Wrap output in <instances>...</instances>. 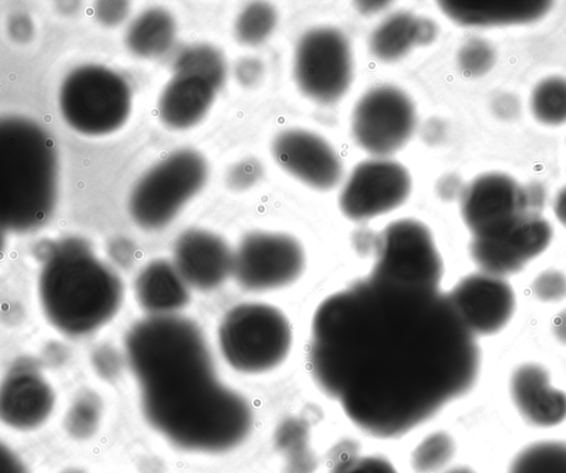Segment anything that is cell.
<instances>
[{
	"instance_id": "6da1fadb",
	"label": "cell",
	"mask_w": 566,
	"mask_h": 473,
	"mask_svg": "<svg viewBox=\"0 0 566 473\" xmlns=\"http://www.w3.org/2000/svg\"><path fill=\"white\" fill-rule=\"evenodd\" d=\"M307 359L319 390L379 439L407 434L465 395L481 360L448 294L371 274L318 304Z\"/></svg>"
},
{
	"instance_id": "7a4b0ae2",
	"label": "cell",
	"mask_w": 566,
	"mask_h": 473,
	"mask_svg": "<svg viewBox=\"0 0 566 473\" xmlns=\"http://www.w3.org/2000/svg\"><path fill=\"white\" fill-rule=\"evenodd\" d=\"M125 351L143 418L167 448L211 459L249 439L252 408L220 379L195 323L174 315L143 319L127 333Z\"/></svg>"
},
{
	"instance_id": "3957f363",
	"label": "cell",
	"mask_w": 566,
	"mask_h": 473,
	"mask_svg": "<svg viewBox=\"0 0 566 473\" xmlns=\"http://www.w3.org/2000/svg\"><path fill=\"white\" fill-rule=\"evenodd\" d=\"M39 293L46 318L69 336L99 328L117 312L122 282L78 238L50 243L44 249Z\"/></svg>"
},
{
	"instance_id": "277c9868",
	"label": "cell",
	"mask_w": 566,
	"mask_h": 473,
	"mask_svg": "<svg viewBox=\"0 0 566 473\" xmlns=\"http://www.w3.org/2000/svg\"><path fill=\"white\" fill-rule=\"evenodd\" d=\"M53 140L36 123L9 116L0 123V220L15 232L50 218L56 199Z\"/></svg>"
},
{
	"instance_id": "5b68a950",
	"label": "cell",
	"mask_w": 566,
	"mask_h": 473,
	"mask_svg": "<svg viewBox=\"0 0 566 473\" xmlns=\"http://www.w3.org/2000/svg\"><path fill=\"white\" fill-rule=\"evenodd\" d=\"M218 339L230 368L243 375H261L277 368L289 357L293 332L289 318L276 306L248 302L227 312Z\"/></svg>"
},
{
	"instance_id": "8992f818",
	"label": "cell",
	"mask_w": 566,
	"mask_h": 473,
	"mask_svg": "<svg viewBox=\"0 0 566 473\" xmlns=\"http://www.w3.org/2000/svg\"><path fill=\"white\" fill-rule=\"evenodd\" d=\"M59 104L63 118L75 130L98 136L118 129L132 105L130 90L116 72L95 64L71 71L62 82Z\"/></svg>"
},
{
	"instance_id": "52a82bcc",
	"label": "cell",
	"mask_w": 566,
	"mask_h": 473,
	"mask_svg": "<svg viewBox=\"0 0 566 473\" xmlns=\"http://www.w3.org/2000/svg\"><path fill=\"white\" fill-rule=\"evenodd\" d=\"M203 157L192 149L177 150L151 167L135 185L129 212L142 228L154 230L169 223L203 186Z\"/></svg>"
},
{
	"instance_id": "ba28073f",
	"label": "cell",
	"mask_w": 566,
	"mask_h": 473,
	"mask_svg": "<svg viewBox=\"0 0 566 473\" xmlns=\"http://www.w3.org/2000/svg\"><path fill=\"white\" fill-rule=\"evenodd\" d=\"M544 201L541 185L522 186L507 175L492 172L475 178L463 188L460 208L473 238H490L539 214Z\"/></svg>"
},
{
	"instance_id": "9c48e42d",
	"label": "cell",
	"mask_w": 566,
	"mask_h": 473,
	"mask_svg": "<svg viewBox=\"0 0 566 473\" xmlns=\"http://www.w3.org/2000/svg\"><path fill=\"white\" fill-rule=\"evenodd\" d=\"M369 274L439 288L443 263L428 227L415 219L389 223L376 239V259Z\"/></svg>"
},
{
	"instance_id": "30bf717a",
	"label": "cell",
	"mask_w": 566,
	"mask_h": 473,
	"mask_svg": "<svg viewBox=\"0 0 566 473\" xmlns=\"http://www.w3.org/2000/svg\"><path fill=\"white\" fill-rule=\"evenodd\" d=\"M302 244L281 232L255 231L247 234L233 254L232 274L250 292H271L297 282L305 272Z\"/></svg>"
},
{
	"instance_id": "8fae6325",
	"label": "cell",
	"mask_w": 566,
	"mask_h": 473,
	"mask_svg": "<svg viewBox=\"0 0 566 473\" xmlns=\"http://www.w3.org/2000/svg\"><path fill=\"white\" fill-rule=\"evenodd\" d=\"M353 73L352 52L343 32L314 28L302 35L294 53L300 90L318 103L336 102L347 91Z\"/></svg>"
},
{
	"instance_id": "7c38bea8",
	"label": "cell",
	"mask_w": 566,
	"mask_h": 473,
	"mask_svg": "<svg viewBox=\"0 0 566 473\" xmlns=\"http://www.w3.org/2000/svg\"><path fill=\"white\" fill-rule=\"evenodd\" d=\"M415 126L416 111L411 99L389 85L365 93L357 102L352 118L357 144L378 157L391 155L402 147Z\"/></svg>"
},
{
	"instance_id": "4fadbf2b",
	"label": "cell",
	"mask_w": 566,
	"mask_h": 473,
	"mask_svg": "<svg viewBox=\"0 0 566 473\" xmlns=\"http://www.w3.org/2000/svg\"><path fill=\"white\" fill-rule=\"evenodd\" d=\"M411 191L407 169L389 159H369L358 164L339 195V208L345 217L364 221L400 207Z\"/></svg>"
},
{
	"instance_id": "5bb4252c",
	"label": "cell",
	"mask_w": 566,
	"mask_h": 473,
	"mask_svg": "<svg viewBox=\"0 0 566 473\" xmlns=\"http://www.w3.org/2000/svg\"><path fill=\"white\" fill-rule=\"evenodd\" d=\"M55 401L54 388L40 366L29 359L18 360L1 382V422L14 433H33L46 424Z\"/></svg>"
},
{
	"instance_id": "9a60e30c",
	"label": "cell",
	"mask_w": 566,
	"mask_h": 473,
	"mask_svg": "<svg viewBox=\"0 0 566 473\" xmlns=\"http://www.w3.org/2000/svg\"><path fill=\"white\" fill-rule=\"evenodd\" d=\"M548 221L534 214L510 231L490 238H472L470 254L481 272L503 277L521 271L549 244Z\"/></svg>"
},
{
	"instance_id": "2e32d148",
	"label": "cell",
	"mask_w": 566,
	"mask_h": 473,
	"mask_svg": "<svg viewBox=\"0 0 566 473\" xmlns=\"http://www.w3.org/2000/svg\"><path fill=\"white\" fill-rule=\"evenodd\" d=\"M448 296L475 336L501 330L514 313L515 297L511 285L503 277L484 272L462 277Z\"/></svg>"
},
{
	"instance_id": "e0dca14e",
	"label": "cell",
	"mask_w": 566,
	"mask_h": 473,
	"mask_svg": "<svg viewBox=\"0 0 566 473\" xmlns=\"http://www.w3.org/2000/svg\"><path fill=\"white\" fill-rule=\"evenodd\" d=\"M272 153L276 162L290 175L317 190L334 188L342 176V164L323 139L307 130L289 129L273 140Z\"/></svg>"
},
{
	"instance_id": "ac0fdd59",
	"label": "cell",
	"mask_w": 566,
	"mask_h": 473,
	"mask_svg": "<svg viewBox=\"0 0 566 473\" xmlns=\"http://www.w3.org/2000/svg\"><path fill=\"white\" fill-rule=\"evenodd\" d=\"M233 254L220 236L197 229L185 231L174 249L180 275L187 284L202 291L219 286L232 274Z\"/></svg>"
},
{
	"instance_id": "d6986e66",
	"label": "cell",
	"mask_w": 566,
	"mask_h": 473,
	"mask_svg": "<svg viewBox=\"0 0 566 473\" xmlns=\"http://www.w3.org/2000/svg\"><path fill=\"white\" fill-rule=\"evenodd\" d=\"M510 393L520 414L533 425L554 427L566 419V393L552 386L547 370L538 364L514 369Z\"/></svg>"
},
{
	"instance_id": "ffe728a7",
	"label": "cell",
	"mask_w": 566,
	"mask_h": 473,
	"mask_svg": "<svg viewBox=\"0 0 566 473\" xmlns=\"http://www.w3.org/2000/svg\"><path fill=\"white\" fill-rule=\"evenodd\" d=\"M549 1H440L441 10L454 22L470 27L527 23L543 17Z\"/></svg>"
},
{
	"instance_id": "44dd1931",
	"label": "cell",
	"mask_w": 566,
	"mask_h": 473,
	"mask_svg": "<svg viewBox=\"0 0 566 473\" xmlns=\"http://www.w3.org/2000/svg\"><path fill=\"white\" fill-rule=\"evenodd\" d=\"M216 91L203 78L175 74L159 99L161 120L175 129L193 126L210 108Z\"/></svg>"
},
{
	"instance_id": "7402d4cb",
	"label": "cell",
	"mask_w": 566,
	"mask_h": 473,
	"mask_svg": "<svg viewBox=\"0 0 566 473\" xmlns=\"http://www.w3.org/2000/svg\"><path fill=\"white\" fill-rule=\"evenodd\" d=\"M135 292L140 306L154 316L170 315L189 298L186 281L165 260L153 261L140 271Z\"/></svg>"
},
{
	"instance_id": "603a6c76",
	"label": "cell",
	"mask_w": 566,
	"mask_h": 473,
	"mask_svg": "<svg viewBox=\"0 0 566 473\" xmlns=\"http://www.w3.org/2000/svg\"><path fill=\"white\" fill-rule=\"evenodd\" d=\"M176 24L172 17L159 8L139 14L129 25L126 43L132 52L143 57L165 53L174 42Z\"/></svg>"
},
{
	"instance_id": "cb8c5ba5",
	"label": "cell",
	"mask_w": 566,
	"mask_h": 473,
	"mask_svg": "<svg viewBox=\"0 0 566 473\" xmlns=\"http://www.w3.org/2000/svg\"><path fill=\"white\" fill-rule=\"evenodd\" d=\"M419 17L409 12H396L386 18L371 33L369 49L382 61L403 56L418 45Z\"/></svg>"
},
{
	"instance_id": "d4e9b609",
	"label": "cell",
	"mask_w": 566,
	"mask_h": 473,
	"mask_svg": "<svg viewBox=\"0 0 566 473\" xmlns=\"http://www.w3.org/2000/svg\"><path fill=\"white\" fill-rule=\"evenodd\" d=\"M103 402L92 390L78 392L70 403L63 421L66 437L77 444L92 441L98 434L103 421Z\"/></svg>"
},
{
	"instance_id": "484cf974",
	"label": "cell",
	"mask_w": 566,
	"mask_h": 473,
	"mask_svg": "<svg viewBox=\"0 0 566 473\" xmlns=\"http://www.w3.org/2000/svg\"><path fill=\"white\" fill-rule=\"evenodd\" d=\"M507 473H566V442L538 441L521 450Z\"/></svg>"
},
{
	"instance_id": "4316f807",
	"label": "cell",
	"mask_w": 566,
	"mask_h": 473,
	"mask_svg": "<svg viewBox=\"0 0 566 473\" xmlns=\"http://www.w3.org/2000/svg\"><path fill=\"white\" fill-rule=\"evenodd\" d=\"M175 74L192 75L206 80L217 90L226 78V63L221 53L206 44L185 49L174 65Z\"/></svg>"
},
{
	"instance_id": "83f0119b",
	"label": "cell",
	"mask_w": 566,
	"mask_h": 473,
	"mask_svg": "<svg viewBox=\"0 0 566 473\" xmlns=\"http://www.w3.org/2000/svg\"><path fill=\"white\" fill-rule=\"evenodd\" d=\"M455 442L444 431L426 435L412 450L411 467L416 473H438L453 459Z\"/></svg>"
},
{
	"instance_id": "f1b7e54d",
	"label": "cell",
	"mask_w": 566,
	"mask_h": 473,
	"mask_svg": "<svg viewBox=\"0 0 566 473\" xmlns=\"http://www.w3.org/2000/svg\"><path fill=\"white\" fill-rule=\"evenodd\" d=\"M531 106L535 117L548 125L566 122V80L549 77L533 91Z\"/></svg>"
},
{
	"instance_id": "f546056e",
	"label": "cell",
	"mask_w": 566,
	"mask_h": 473,
	"mask_svg": "<svg viewBox=\"0 0 566 473\" xmlns=\"http://www.w3.org/2000/svg\"><path fill=\"white\" fill-rule=\"evenodd\" d=\"M277 15L274 8L265 2L248 4L235 21L237 39L248 45L263 42L273 31Z\"/></svg>"
},
{
	"instance_id": "4dcf8cb0",
	"label": "cell",
	"mask_w": 566,
	"mask_h": 473,
	"mask_svg": "<svg viewBox=\"0 0 566 473\" xmlns=\"http://www.w3.org/2000/svg\"><path fill=\"white\" fill-rule=\"evenodd\" d=\"M494 61L493 48L481 39L468 40L458 54L459 66L468 76H480L486 73Z\"/></svg>"
},
{
	"instance_id": "1f68e13d",
	"label": "cell",
	"mask_w": 566,
	"mask_h": 473,
	"mask_svg": "<svg viewBox=\"0 0 566 473\" xmlns=\"http://www.w3.org/2000/svg\"><path fill=\"white\" fill-rule=\"evenodd\" d=\"M534 295L543 302H558L566 297V276L557 270H547L532 284Z\"/></svg>"
},
{
	"instance_id": "d6a6232c",
	"label": "cell",
	"mask_w": 566,
	"mask_h": 473,
	"mask_svg": "<svg viewBox=\"0 0 566 473\" xmlns=\"http://www.w3.org/2000/svg\"><path fill=\"white\" fill-rule=\"evenodd\" d=\"M332 473H398L386 458L378 455H358L344 460Z\"/></svg>"
},
{
	"instance_id": "836d02e7",
	"label": "cell",
	"mask_w": 566,
	"mask_h": 473,
	"mask_svg": "<svg viewBox=\"0 0 566 473\" xmlns=\"http://www.w3.org/2000/svg\"><path fill=\"white\" fill-rule=\"evenodd\" d=\"M1 473H32L27 459L11 444L1 443Z\"/></svg>"
},
{
	"instance_id": "e575fe53",
	"label": "cell",
	"mask_w": 566,
	"mask_h": 473,
	"mask_svg": "<svg viewBox=\"0 0 566 473\" xmlns=\"http://www.w3.org/2000/svg\"><path fill=\"white\" fill-rule=\"evenodd\" d=\"M128 12L126 1H98L95 6V15L99 22L114 25L125 19Z\"/></svg>"
},
{
	"instance_id": "d590c367",
	"label": "cell",
	"mask_w": 566,
	"mask_h": 473,
	"mask_svg": "<svg viewBox=\"0 0 566 473\" xmlns=\"http://www.w3.org/2000/svg\"><path fill=\"white\" fill-rule=\"evenodd\" d=\"M263 73V65L260 60L255 57L241 59L235 65V76L238 81L244 86H252L256 84Z\"/></svg>"
},
{
	"instance_id": "8d00e7d4",
	"label": "cell",
	"mask_w": 566,
	"mask_h": 473,
	"mask_svg": "<svg viewBox=\"0 0 566 473\" xmlns=\"http://www.w3.org/2000/svg\"><path fill=\"white\" fill-rule=\"evenodd\" d=\"M261 168L254 160H247L233 168L230 172V183L235 188H244L253 183L260 176Z\"/></svg>"
},
{
	"instance_id": "74e56055",
	"label": "cell",
	"mask_w": 566,
	"mask_h": 473,
	"mask_svg": "<svg viewBox=\"0 0 566 473\" xmlns=\"http://www.w3.org/2000/svg\"><path fill=\"white\" fill-rule=\"evenodd\" d=\"M8 28L10 36L17 42H27L32 38L33 24L25 14L13 15Z\"/></svg>"
},
{
	"instance_id": "f35d334b",
	"label": "cell",
	"mask_w": 566,
	"mask_h": 473,
	"mask_svg": "<svg viewBox=\"0 0 566 473\" xmlns=\"http://www.w3.org/2000/svg\"><path fill=\"white\" fill-rule=\"evenodd\" d=\"M438 30L434 22L427 18H419L418 45H424L432 42Z\"/></svg>"
},
{
	"instance_id": "ab89813d",
	"label": "cell",
	"mask_w": 566,
	"mask_h": 473,
	"mask_svg": "<svg viewBox=\"0 0 566 473\" xmlns=\"http://www.w3.org/2000/svg\"><path fill=\"white\" fill-rule=\"evenodd\" d=\"M505 104L499 98L495 103V112L501 115L503 118L512 117L517 112L516 111V102H514V97L504 95L502 96Z\"/></svg>"
},
{
	"instance_id": "60d3db41",
	"label": "cell",
	"mask_w": 566,
	"mask_h": 473,
	"mask_svg": "<svg viewBox=\"0 0 566 473\" xmlns=\"http://www.w3.org/2000/svg\"><path fill=\"white\" fill-rule=\"evenodd\" d=\"M463 189L460 187V181L454 176H448L442 179L440 182V192L444 197H453L457 193H462Z\"/></svg>"
},
{
	"instance_id": "b9f144b4",
	"label": "cell",
	"mask_w": 566,
	"mask_h": 473,
	"mask_svg": "<svg viewBox=\"0 0 566 473\" xmlns=\"http://www.w3.org/2000/svg\"><path fill=\"white\" fill-rule=\"evenodd\" d=\"M553 332L555 337L566 345V309L562 311L553 322Z\"/></svg>"
},
{
	"instance_id": "7bdbcfd3",
	"label": "cell",
	"mask_w": 566,
	"mask_h": 473,
	"mask_svg": "<svg viewBox=\"0 0 566 473\" xmlns=\"http://www.w3.org/2000/svg\"><path fill=\"white\" fill-rule=\"evenodd\" d=\"M554 212L557 219L566 225V187H564L556 196L554 202Z\"/></svg>"
},
{
	"instance_id": "ee69618b",
	"label": "cell",
	"mask_w": 566,
	"mask_h": 473,
	"mask_svg": "<svg viewBox=\"0 0 566 473\" xmlns=\"http://www.w3.org/2000/svg\"><path fill=\"white\" fill-rule=\"evenodd\" d=\"M387 3L385 1H359L357 2V8L363 13H373L384 9Z\"/></svg>"
},
{
	"instance_id": "f6af8a7d",
	"label": "cell",
	"mask_w": 566,
	"mask_h": 473,
	"mask_svg": "<svg viewBox=\"0 0 566 473\" xmlns=\"http://www.w3.org/2000/svg\"><path fill=\"white\" fill-rule=\"evenodd\" d=\"M52 473H92L91 470L86 465H82L80 463H70L66 465H62L56 469Z\"/></svg>"
},
{
	"instance_id": "bcb514c9",
	"label": "cell",
	"mask_w": 566,
	"mask_h": 473,
	"mask_svg": "<svg viewBox=\"0 0 566 473\" xmlns=\"http://www.w3.org/2000/svg\"><path fill=\"white\" fill-rule=\"evenodd\" d=\"M442 473H475V472L468 466H454V467H451Z\"/></svg>"
},
{
	"instance_id": "7dc6e473",
	"label": "cell",
	"mask_w": 566,
	"mask_h": 473,
	"mask_svg": "<svg viewBox=\"0 0 566 473\" xmlns=\"http://www.w3.org/2000/svg\"><path fill=\"white\" fill-rule=\"evenodd\" d=\"M111 473H119V472H111Z\"/></svg>"
}]
</instances>
